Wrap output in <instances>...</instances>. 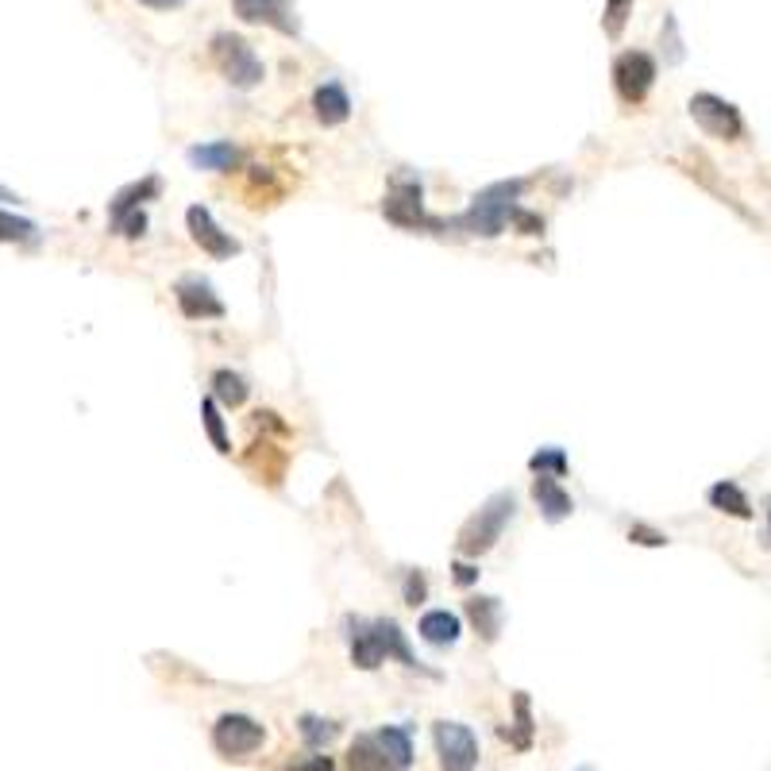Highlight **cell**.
I'll use <instances>...</instances> for the list:
<instances>
[{
    "instance_id": "6da1fadb",
    "label": "cell",
    "mask_w": 771,
    "mask_h": 771,
    "mask_svg": "<svg viewBox=\"0 0 771 771\" xmlns=\"http://www.w3.org/2000/svg\"><path fill=\"white\" fill-rule=\"evenodd\" d=\"M525 190H528L525 178H510V182L486 185V190H479L471 197L467 213L443 221V232H467V236L497 239L513 224V213L521 208L517 201L525 197Z\"/></svg>"
},
{
    "instance_id": "7a4b0ae2",
    "label": "cell",
    "mask_w": 771,
    "mask_h": 771,
    "mask_svg": "<svg viewBox=\"0 0 771 771\" xmlns=\"http://www.w3.org/2000/svg\"><path fill=\"white\" fill-rule=\"evenodd\" d=\"M513 513H517V497H513L510 490L490 494L486 502H482L479 510L463 521V528H459V540H456L459 556H463V559L486 556V552L502 540V533H505V525L513 521Z\"/></svg>"
},
{
    "instance_id": "3957f363",
    "label": "cell",
    "mask_w": 771,
    "mask_h": 771,
    "mask_svg": "<svg viewBox=\"0 0 771 771\" xmlns=\"http://www.w3.org/2000/svg\"><path fill=\"white\" fill-rule=\"evenodd\" d=\"M213 62L232 89H255L267 77V66L255 54V46L244 35H232V31H216L213 35Z\"/></svg>"
},
{
    "instance_id": "277c9868",
    "label": "cell",
    "mask_w": 771,
    "mask_h": 771,
    "mask_svg": "<svg viewBox=\"0 0 771 771\" xmlns=\"http://www.w3.org/2000/svg\"><path fill=\"white\" fill-rule=\"evenodd\" d=\"M383 216L397 228L409 232H443V221L448 216H428L425 213V197H420V182L409 174L394 178V193L383 201Z\"/></svg>"
},
{
    "instance_id": "5b68a950",
    "label": "cell",
    "mask_w": 771,
    "mask_h": 771,
    "mask_svg": "<svg viewBox=\"0 0 771 771\" xmlns=\"http://www.w3.org/2000/svg\"><path fill=\"white\" fill-rule=\"evenodd\" d=\"M267 745V726L251 714H221L213 726V749L224 760H247Z\"/></svg>"
},
{
    "instance_id": "8992f818",
    "label": "cell",
    "mask_w": 771,
    "mask_h": 771,
    "mask_svg": "<svg viewBox=\"0 0 771 771\" xmlns=\"http://www.w3.org/2000/svg\"><path fill=\"white\" fill-rule=\"evenodd\" d=\"M687 113H690V120H695L698 128H703L706 136H714V139L737 143V139L745 136L741 108H737L733 100L718 97V93H695V97L687 100Z\"/></svg>"
},
{
    "instance_id": "52a82bcc",
    "label": "cell",
    "mask_w": 771,
    "mask_h": 771,
    "mask_svg": "<svg viewBox=\"0 0 771 771\" xmlns=\"http://www.w3.org/2000/svg\"><path fill=\"white\" fill-rule=\"evenodd\" d=\"M652 85H656V58L649 51H621L613 58V89H618L621 105H644Z\"/></svg>"
},
{
    "instance_id": "ba28073f",
    "label": "cell",
    "mask_w": 771,
    "mask_h": 771,
    "mask_svg": "<svg viewBox=\"0 0 771 771\" xmlns=\"http://www.w3.org/2000/svg\"><path fill=\"white\" fill-rule=\"evenodd\" d=\"M432 745L440 757V771H474L479 768V737L463 721H436Z\"/></svg>"
},
{
    "instance_id": "9c48e42d",
    "label": "cell",
    "mask_w": 771,
    "mask_h": 771,
    "mask_svg": "<svg viewBox=\"0 0 771 771\" xmlns=\"http://www.w3.org/2000/svg\"><path fill=\"white\" fill-rule=\"evenodd\" d=\"M185 228H190V239L208 255V259H236V255L244 251V244H239L232 232H224L205 205L185 208Z\"/></svg>"
},
{
    "instance_id": "30bf717a",
    "label": "cell",
    "mask_w": 771,
    "mask_h": 771,
    "mask_svg": "<svg viewBox=\"0 0 771 771\" xmlns=\"http://www.w3.org/2000/svg\"><path fill=\"white\" fill-rule=\"evenodd\" d=\"M174 298H178V309H182L185 321H224V317H228L224 301L216 298L213 282H208V278H201V275L178 278Z\"/></svg>"
},
{
    "instance_id": "8fae6325",
    "label": "cell",
    "mask_w": 771,
    "mask_h": 771,
    "mask_svg": "<svg viewBox=\"0 0 771 771\" xmlns=\"http://www.w3.org/2000/svg\"><path fill=\"white\" fill-rule=\"evenodd\" d=\"M347 652H352V664L360 672H378L386 664V649H383V633H378L375 621L363 618H347Z\"/></svg>"
},
{
    "instance_id": "7c38bea8",
    "label": "cell",
    "mask_w": 771,
    "mask_h": 771,
    "mask_svg": "<svg viewBox=\"0 0 771 771\" xmlns=\"http://www.w3.org/2000/svg\"><path fill=\"white\" fill-rule=\"evenodd\" d=\"M244 23H267L278 35H298V15L290 0H232Z\"/></svg>"
},
{
    "instance_id": "4fadbf2b",
    "label": "cell",
    "mask_w": 771,
    "mask_h": 771,
    "mask_svg": "<svg viewBox=\"0 0 771 771\" xmlns=\"http://www.w3.org/2000/svg\"><path fill=\"white\" fill-rule=\"evenodd\" d=\"M533 502L548 525H559V521H567L575 513V497L559 486V479H548V474H536L533 479Z\"/></svg>"
},
{
    "instance_id": "5bb4252c",
    "label": "cell",
    "mask_w": 771,
    "mask_h": 771,
    "mask_svg": "<svg viewBox=\"0 0 771 771\" xmlns=\"http://www.w3.org/2000/svg\"><path fill=\"white\" fill-rule=\"evenodd\" d=\"M313 116H317V124H324V128H340V124L352 120V97H347L344 85H340V82L317 85Z\"/></svg>"
},
{
    "instance_id": "9a60e30c",
    "label": "cell",
    "mask_w": 771,
    "mask_h": 771,
    "mask_svg": "<svg viewBox=\"0 0 771 771\" xmlns=\"http://www.w3.org/2000/svg\"><path fill=\"white\" fill-rule=\"evenodd\" d=\"M162 193V178L159 174H147L139 178V182L124 185V190L113 193V201H108V221H124L128 213H139L143 208V201H154Z\"/></svg>"
},
{
    "instance_id": "2e32d148",
    "label": "cell",
    "mask_w": 771,
    "mask_h": 771,
    "mask_svg": "<svg viewBox=\"0 0 771 771\" xmlns=\"http://www.w3.org/2000/svg\"><path fill=\"white\" fill-rule=\"evenodd\" d=\"M190 167L208 170V174H228V170L239 167V147L232 139H213V143H193L185 151Z\"/></svg>"
},
{
    "instance_id": "e0dca14e",
    "label": "cell",
    "mask_w": 771,
    "mask_h": 771,
    "mask_svg": "<svg viewBox=\"0 0 771 771\" xmlns=\"http://www.w3.org/2000/svg\"><path fill=\"white\" fill-rule=\"evenodd\" d=\"M706 502H710V510L726 513V517L752 521V502H749V494H745V486L737 479H718L710 490H706Z\"/></svg>"
},
{
    "instance_id": "ac0fdd59",
    "label": "cell",
    "mask_w": 771,
    "mask_h": 771,
    "mask_svg": "<svg viewBox=\"0 0 771 771\" xmlns=\"http://www.w3.org/2000/svg\"><path fill=\"white\" fill-rule=\"evenodd\" d=\"M467 618H471L474 633L482 636V644H494L502 636V621H505V606L490 595H474L467 602Z\"/></svg>"
},
{
    "instance_id": "d6986e66",
    "label": "cell",
    "mask_w": 771,
    "mask_h": 771,
    "mask_svg": "<svg viewBox=\"0 0 771 771\" xmlns=\"http://www.w3.org/2000/svg\"><path fill=\"white\" fill-rule=\"evenodd\" d=\"M375 625H378V633H383V649H386V660H397V664H401V667H409V672H420V675H428V679H436V672H432V667H425V664H420L417 656H413L409 641H405L401 625H397L394 618H378Z\"/></svg>"
},
{
    "instance_id": "ffe728a7",
    "label": "cell",
    "mask_w": 771,
    "mask_h": 771,
    "mask_svg": "<svg viewBox=\"0 0 771 771\" xmlns=\"http://www.w3.org/2000/svg\"><path fill=\"white\" fill-rule=\"evenodd\" d=\"M417 633L425 644H432V649H451V644L459 641V633H463V625H459V618L451 610H428L425 618L417 621Z\"/></svg>"
},
{
    "instance_id": "44dd1931",
    "label": "cell",
    "mask_w": 771,
    "mask_h": 771,
    "mask_svg": "<svg viewBox=\"0 0 771 771\" xmlns=\"http://www.w3.org/2000/svg\"><path fill=\"white\" fill-rule=\"evenodd\" d=\"M378 752L386 757L389 771H409L413 768V733L405 726H383L375 733Z\"/></svg>"
},
{
    "instance_id": "7402d4cb",
    "label": "cell",
    "mask_w": 771,
    "mask_h": 771,
    "mask_svg": "<svg viewBox=\"0 0 771 771\" xmlns=\"http://www.w3.org/2000/svg\"><path fill=\"white\" fill-rule=\"evenodd\" d=\"M213 397L221 409H239V405H247V397H251V386L244 383V375L221 367V371H213Z\"/></svg>"
},
{
    "instance_id": "603a6c76",
    "label": "cell",
    "mask_w": 771,
    "mask_h": 771,
    "mask_svg": "<svg viewBox=\"0 0 771 771\" xmlns=\"http://www.w3.org/2000/svg\"><path fill=\"white\" fill-rule=\"evenodd\" d=\"M201 428H205V436H208V443L216 448V456H232L228 425H224V413H221V405H216L213 394L201 401Z\"/></svg>"
},
{
    "instance_id": "cb8c5ba5",
    "label": "cell",
    "mask_w": 771,
    "mask_h": 771,
    "mask_svg": "<svg viewBox=\"0 0 771 771\" xmlns=\"http://www.w3.org/2000/svg\"><path fill=\"white\" fill-rule=\"evenodd\" d=\"M347 771H389L386 757L375 745V733L355 737V745L347 749Z\"/></svg>"
},
{
    "instance_id": "d4e9b609",
    "label": "cell",
    "mask_w": 771,
    "mask_h": 771,
    "mask_svg": "<svg viewBox=\"0 0 771 771\" xmlns=\"http://www.w3.org/2000/svg\"><path fill=\"white\" fill-rule=\"evenodd\" d=\"M513 714H517V726L513 729H497V733H502V741H510L513 749H521L525 752L528 745H533V714H528V695L525 690H517V695H513Z\"/></svg>"
},
{
    "instance_id": "484cf974",
    "label": "cell",
    "mask_w": 771,
    "mask_h": 771,
    "mask_svg": "<svg viewBox=\"0 0 771 771\" xmlns=\"http://www.w3.org/2000/svg\"><path fill=\"white\" fill-rule=\"evenodd\" d=\"M298 733H301V741H306L309 749H324V745L336 741L340 726H336V721H329V718H317V714H301Z\"/></svg>"
},
{
    "instance_id": "4316f807",
    "label": "cell",
    "mask_w": 771,
    "mask_h": 771,
    "mask_svg": "<svg viewBox=\"0 0 771 771\" xmlns=\"http://www.w3.org/2000/svg\"><path fill=\"white\" fill-rule=\"evenodd\" d=\"M567 451L564 448H556V443H548V448H540V451H533L528 456V471L533 474H548V479H564L567 474Z\"/></svg>"
},
{
    "instance_id": "83f0119b",
    "label": "cell",
    "mask_w": 771,
    "mask_h": 771,
    "mask_svg": "<svg viewBox=\"0 0 771 771\" xmlns=\"http://www.w3.org/2000/svg\"><path fill=\"white\" fill-rule=\"evenodd\" d=\"M660 46H664V62H667V66H679V62L687 58V46H683L679 20H675V15H664V31H660Z\"/></svg>"
},
{
    "instance_id": "f1b7e54d",
    "label": "cell",
    "mask_w": 771,
    "mask_h": 771,
    "mask_svg": "<svg viewBox=\"0 0 771 771\" xmlns=\"http://www.w3.org/2000/svg\"><path fill=\"white\" fill-rule=\"evenodd\" d=\"M629 15H633V0H606V12H602V31L606 39H613L618 43L621 31H625Z\"/></svg>"
},
{
    "instance_id": "f546056e",
    "label": "cell",
    "mask_w": 771,
    "mask_h": 771,
    "mask_svg": "<svg viewBox=\"0 0 771 771\" xmlns=\"http://www.w3.org/2000/svg\"><path fill=\"white\" fill-rule=\"evenodd\" d=\"M31 236H35V224L0 208V239H15V244H23V239H31Z\"/></svg>"
},
{
    "instance_id": "4dcf8cb0",
    "label": "cell",
    "mask_w": 771,
    "mask_h": 771,
    "mask_svg": "<svg viewBox=\"0 0 771 771\" xmlns=\"http://www.w3.org/2000/svg\"><path fill=\"white\" fill-rule=\"evenodd\" d=\"M401 598H405V606H413V610H417V606L425 602V598H428V579H425V571H405Z\"/></svg>"
},
{
    "instance_id": "1f68e13d",
    "label": "cell",
    "mask_w": 771,
    "mask_h": 771,
    "mask_svg": "<svg viewBox=\"0 0 771 771\" xmlns=\"http://www.w3.org/2000/svg\"><path fill=\"white\" fill-rule=\"evenodd\" d=\"M629 540L641 544V548H664V544H667V533H660V528L641 525V521H636V525L629 528Z\"/></svg>"
},
{
    "instance_id": "d6a6232c",
    "label": "cell",
    "mask_w": 771,
    "mask_h": 771,
    "mask_svg": "<svg viewBox=\"0 0 771 771\" xmlns=\"http://www.w3.org/2000/svg\"><path fill=\"white\" fill-rule=\"evenodd\" d=\"M513 228L521 232V236H544V216L540 213H528L525 205L513 213Z\"/></svg>"
},
{
    "instance_id": "836d02e7",
    "label": "cell",
    "mask_w": 771,
    "mask_h": 771,
    "mask_svg": "<svg viewBox=\"0 0 771 771\" xmlns=\"http://www.w3.org/2000/svg\"><path fill=\"white\" fill-rule=\"evenodd\" d=\"M113 232H120V236H128V239H139L147 232V213L143 208H139V213H128L124 221L113 224Z\"/></svg>"
},
{
    "instance_id": "e575fe53",
    "label": "cell",
    "mask_w": 771,
    "mask_h": 771,
    "mask_svg": "<svg viewBox=\"0 0 771 771\" xmlns=\"http://www.w3.org/2000/svg\"><path fill=\"white\" fill-rule=\"evenodd\" d=\"M451 579H456V587H474V582H479V567L474 564H467V559H456V564H451Z\"/></svg>"
},
{
    "instance_id": "d590c367",
    "label": "cell",
    "mask_w": 771,
    "mask_h": 771,
    "mask_svg": "<svg viewBox=\"0 0 771 771\" xmlns=\"http://www.w3.org/2000/svg\"><path fill=\"white\" fill-rule=\"evenodd\" d=\"M286 771H336V760L332 757H306L298 764H290Z\"/></svg>"
},
{
    "instance_id": "8d00e7d4",
    "label": "cell",
    "mask_w": 771,
    "mask_h": 771,
    "mask_svg": "<svg viewBox=\"0 0 771 771\" xmlns=\"http://www.w3.org/2000/svg\"><path fill=\"white\" fill-rule=\"evenodd\" d=\"M139 4H147V8H159V12H167V8H182L185 0H139Z\"/></svg>"
},
{
    "instance_id": "74e56055",
    "label": "cell",
    "mask_w": 771,
    "mask_h": 771,
    "mask_svg": "<svg viewBox=\"0 0 771 771\" xmlns=\"http://www.w3.org/2000/svg\"><path fill=\"white\" fill-rule=\"evenodd\" d=\"M764 548L771 552V502H768V510H764Z\"/></svg>"
},
{
    "instance_id": "f35d334b",
    "label": "cell",
    "mask_w": 771,
    "mask_h": 771,
    "mask_svg": "<svg viewBox=\"0 0 771 771\" xmlns=\"http://www.w3.org/2000/svg\"><path fill=\"white\" fill-rule=\"evenodd\" d=\"M12 201H20V197H15L12 190H4V185H0V205H12Z\"/></svg>"
}]
</instances>
